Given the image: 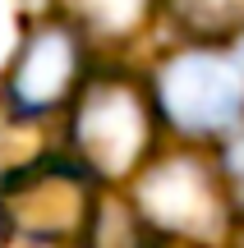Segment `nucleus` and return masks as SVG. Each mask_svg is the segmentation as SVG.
I'll use <instances>...</instances> for the list:
<instances>
[{"label": "nucleus", "mask_w": 244, "mask_h": 248, "mask_svg": "<svg viewBox=\"0 0 244 248\" xmlns=\"http://www.w3.org/2000/svg\"><path fill=\"white\" fill-rule=\"evenodd\" d=\"M69 161H79L97 184L129 179L147 166L157 142L152 92L129 74H92L69 101Z\"/></svg>", "instance_id": "obj_1"}, {"label": "nucleus", "mask_w": 244, "mask_h": 248, "mask_svg": "<svg viewBox=\"0 0 244 248\" xmlns=\"http://www.w3.org/2000/svg\"><path fill=\"white\" fill-rule=\"evenodd\" d=\"M157 120L184 138H226L244 120V64L226 46H184L157 64L152 83Z\"/></svg>", "instance_id": "obj_2"}, {"label": "nucleus", "mask_w": 244, "mask_h": 248, "mask_svg": "<svg viewBox=\"0 0 244 248\" xmlns=\"http://www.w3.org/2000/svg\"><path fill=\"white\" fill-rule=\"evenodd\" d=\"M92 202H97V179L65 152H51L0 184V225L5 239H23L37 248L79 244Z\"/></svg>", "instance_id": "obj_3"}, {"label": "nucleus", "mask_w": 244, "mask_h": 248, "mask_svg": "<svg viewBox=\"0 0 244 248\" xmlns=\"http://www.w3.org/2000/svg\"><path fill=\"white\" fill-rule=\"evenodd\" d=\"M134 207L162 239H217L230 221V193L221 170L194 152H175L138 170Z\"/></svg>", "instance_id": "obj_4"}, {"label": "nucleus", "mask_w": 244, "mask_h": 248, "mask_svg": "<svg viewBox=\"0 0 244 248\" xmlns=\"http://www.w3.org/2000/svg\"><path fill=\"white\" fill-rule=\"evenodd\" d=\"M83 69H88V37L79 32V23H69L65 14H33L0 78V101L18 115L51 120L74 101Z\"/></svg>", "instance_id": "obj_5"}, {"label": "nucleus", "mask_w": 244, "mask_h": 248, "mask_svg": "<svg viewBox=\"0 0 244 248\" xmlns=\"http://www.w3.org/2000/svg\"><path fill=\"white\" fill-rule=\"evenodd\" d=\"M79 248H162V234L138 216L134 198L97 193L92 216H88V225H83Z\"/></svg>", "instance_id": "obj_6"}, {"label": "nucleus", "mask_w": 244, "mask_h": 248, "mask_svg": "<svg viewBox=\"0 0 244 248\" xmlns=\"http://www.w3.org/2000/svg\"><path fill=\"white\" fill-rule=\"evenodd\" d=\"M166 14L189 46H226L244 32V0H166Z\"/></svg>", "instance_id": "obj_7"}, {"label": "nucleus", "mask_w": 244, "mask_h": 248, "mask_svg": "<svg viewBox=\"0 0 244 248\" xmlns=\"http://www.w3.org/2000/svg\"><path fill=\"white\" fill-rule=\"evenodd\" d=\"M157 0H65V18L79 23L83 37H106V42H120V37L138 32L147 23Z\"/></svg>", "instance_id": "obj_8"}, {"label": "nucleus", "mask_w": 244, "mask_h": 248, "mask_svg": "<svg viewBox=\"0 0 244 248\" xmlns=\"http://www.w3.org/2000/svg\"><path fill=\"white\" fill-rule=\"evenodd\" d=\"M51 156L46 152V120L18 115L14 106L0 101V184L18 170H28L33 161Z\"/></svg>", "instance_id": "obj_9"}, {"label": "nucleus", "mask_w": 244, "mask_h": 248, "mask_svg": "<svg viewBox=\"0 0 244 248\" xmlns=\"http://www.w3.org/2000/svg\"><path fill=\"white\" fill-rule=\"evenodd\" d=\"M217 170H221V184L230 193V207H244V129L230 133V142L221 147Z\"/></svg>", "instance_id": "obj_10"}, {"label": "nucleus", "mask_w": 244, "mask_h": 248, "mask_svg": "<svg viewBox=\"0 0 244 248\" xmlns=\"http://www.w3.org/2000/svg\"><path fill=\"white\" fill-rule=\"evenodd\" d=\"M235 248H244V230H240V239H235Z\"/></svg>", "instance_id": "obj_11"}, {"label": "nucleus", "mask_w": 244, "mask_h": 248, "mask_svg": "<svg viewBox=\"0 0 244 248\" xmlns=\"http://www.w3.org/2000/svg\"><path fill=\"white\" fill-rule=\"evenodd\" d=\"M0 248H5V225H0Z\"/></svg>", "instance_id": "obj_12"}]
</instances>
